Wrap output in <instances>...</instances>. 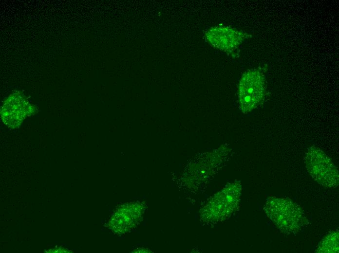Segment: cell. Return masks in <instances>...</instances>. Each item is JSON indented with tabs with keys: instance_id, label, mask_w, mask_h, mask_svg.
<instances>
[{
	"instance_id": "5b68a950",
	"label": "cell",
	"mask_w": 339,
	"mask_h": 253,
	"mask_svg": "<svg viewBox=\"0 0 339 253\" xmlns=\"http://www.w3.org/2000/svg\"><path fill=\"white\" fill-rule=\"evenodd\" d=\"M339 232L333 231L327 235L319 243L316 253H339Z\"/></svg>"
},
{
	"instance_id": "3957f363",
	"label": "cell",
	"mask_w": 339,
	"mask_h": 253,
	"mask_svg": "<svg viewBox=\"0 0 339 253\" xmlns=\"http://www.w3.org/2000/svg\"><path fill=\"white\" fill-rule=\"evenodd\" d=\"M304 159L308 173L319 184L326 188L338 186V168L320 148L314 146L309 147Z\"/></svg>"
},
{
	"instance_id": "7a4b0ae2",
	"label": "cell",
	"mask_w": 339,
	"mask_h": 253,
	"mask_svg": "<svg viewBox=\"0 0 339 253\" xmlns=\"http://www.w3.org/2000/svg\"><path fill=\"white\" fill-rule=\"evenodd\" d=\"M264 75L259 69L248 70L242 76L238 84V102L240 110L247 113L263 103L266 95Z\"/></svg>"
},
{
	"instance_id": "6da1fadb",
	"label": "cell",
	"mask_w": 339,
	"mask_h": 253,
	"mask_svg": "<svg viewBox=\"0 0 339 253\" xmlns=\"http://www.w3.org/2000/svg\"><path fill=\"white\" fill-rule=\"evenodd\" d=\"M264 210L280 231L287 235L297 234L308 224L301 207L288 198L270 197Z\"/></svg>"
},
{
	"instance_id": "277c9868",
	"label": "cell",
	"mask_w": 339,
	"mask_h": 253,
	"mask_svg": "<svg viewBox=\"0 0 339 253\" xmlns=\"http://www.w3.org/2000/svg\"><path fill=\"white\" fill-rule=\"evenodd\" d=\"M205 36L214 47L226 52H232L238 47L247 35L233 28L220 26L209 29Z\"/></svg>"
}]
</instances>
